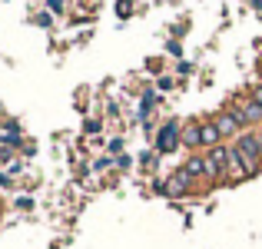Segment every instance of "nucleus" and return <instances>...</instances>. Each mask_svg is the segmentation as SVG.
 Here are the masks:
<instances>
[{
	"label": "nucleus",
	"mask_w": 262,
	"mask_h": 249,
	"mask_svg": "<svg viewBox=\"0 0 262 249\" xmlns=\"http://www.w3.org/2000/svg\"><path fill=\"white\" fill-rule=\"evenodd\" d=\"M17 206H20V210H30L33 199H30V196H20V199H17Z\"/></svg>",
	"instance_id": "13"
},
{
	"label": "nucleus",
	"mask_w": 262,
	"mask_h": 249,
	"mask_svg": "<svg viewBox=\"0 0 262 249\" xmlns=\"http://www.w3.org/2000/svg\"><path fill=\"white\" fill-rule=\"evenodd\" d=\"M249 96H252V100H256V103H259V107H262V83H256V87H252V90H249Z\"/></svg>",
	"instance_id": "10"
},
{
	"label": "nucleus",
	"mask_w": 262,
	"mask_h": 249,
	"mask_svg": "<svg viewBox=\"0 0 262 249\" xmlns=\"http://www.w3.org/2000/svg\"><path fill=\"white\" fill-rule=\"evenodd\" d=\"M252 4H256V7H262V0H252Z\"/></svg>",
	"instance_id": "17"
},
{
	"label": "nucleus",
	"mask_w": 262,
	"mask_h": 249,
	"mask_svg": "<svg viewBox=\"0 0 262 249\" xmlns=\"http://www.w3.org/2000/svg\"><path fill=\"white\" fill-rule=\"evenodd\" d=\"M156 100H160V96H156L153 90H146V93H143V103H140V120H146V116H149V110L156 107Z\"/></svg>",
	"instance_id": "9"
},
{
	"label": "nucleus",
	"mask_w": 262,
	"mask_h": 249,
	"mask_svg": "<svg viewBox=\"0 0 262 249\" xmlns=\"http://www.w3.org/2000/svg\"><path fill=\"white\" fill-rule=\"evenodd\" d=\"M199 143H203L206 150H212V147H219V143H223V136H219V130H216V123H212V120L199 123Z\"/></svg>",
	"instance_id": "6"
},
{
	"label": "nucleus",
	"mask_w": 262,
	"mask_h": 249,
	"mask_svg": "<svg viewBox=\"0 0 262 249\" xmlns=\"http://www.w3.org/2000/svg\"><path fill=\"white\" fill-rule=\"evenodd\" d=\"M226 176H229V183H239V179H249V170H246V163H243V153L236 150V143L229 147V156H226Z\"/></svg>",
	"instance_id": "4"
},
{
	"label": "nucleus",
	"mask_w": 262,
	"mask_h": 249,
	"mask_svg": "<svg viewBox=\"0 0 262 249\" xmlns=\"http://www.w3.org/2000/svg\"><path fill=\"white\" fill-rule=\"evenodd\" d=\"M212 123H216V130H219V136H223V140H236V136L246 130V120H243V113H239L236 107L219 110Z\"/></svg>",
	"instance_id": "1"
},
{
	"label": "nucleus",
	"mask_w": 262,
	"mask_h": 249,
	"mask_svg": "<svg viewBox=\"0 0 262 249\" xmlns=\"http://www.w3.org/2000/svg\"><path fill=\"white\" fill-rule=\"evenodd\" d=\"M183 143V130H179V123L176 120H166L160 127V133H156V153H173V150Z\"/></svg>",
	"instance_id": "2"
},
{
	"label": "nucleus",
	"mask_w": 262,
	"mask_h": 249,
	"mask_svg": "<svg viewBox=\"0 0 262 249\" xmlns=\"http://www.w3.org/2000/svg\"><path fill=\"white\" fill-rule=\"evenodd\" d=\"M50 10H53V13H60V10H63V0H50Z\"/></svg>",
	"instance_id": "16"
},
{
	"label": "nucleus",
	"mask_w": 262,
	"mask_h": 249,
	"mask_svg": "<svg viewBox=\"0 0 262 249\" xmlns=\"http://www.w3.org/2000/svg\"><path fill=\"white\" fill-rule=\"evenodd\" d=\"M183 143H186V147H203V143H199V123H189V127H186L183 130Z\"/></svg>",
	"instance_id": "8"
},
{
	"label": "nucleus",
	"mask_w": 262,
	"mask_h": 249,
	"mask_svg": "<svg viewBox=\"0 0 262 249\" xmlns=\"http://www.w3.org/2000/svg\"><path fill=\"white\" fill-rule=\"evenodd\" d=\"M183 170H186V176H189V179H196V176L206 179V160H203V156H189V160L183 163Z\"/></svg>",
	"instance_id": "7"
},
{
	"label": "nucleus",
	"mask_w": 262,
	"mask_h": 249,
	"mask_svg": "<svg viewBox=\"0 0 262 249\" xmlns=\"http://www.w3.org/2000/svg\"><path fill=\"white\" fill-rule=\"evenodd\" d=\"M236 110L243 113V120H246V127L249 123H256V127H262V107L252 96H243V100H236Z\"/></svg>",
	"instance_id": "5"
},
{
	"label": "nucleus",
	"mask_w": 262,
	"mask_h": 249,
	"mask_svg": "<svg viewBox=\"0 0 262 249\" xmlns=\"http://www.w3.org/2000/svg\"><path fill=\"white\" fill-rule=\"evenodd\" d=\"M100 130V120H86V133H96Z\"/></svg>",
	"instance_id": "14"
},
{
	"label": "nucleus",
	"mask_w": 262,
	"mask_h": 249,
	"mask_svg": "<svg viewBox=\"0 0 262 249\" xmlns=\"http://www.w3.org/2000/svg\"><path fill=\"white\" fill-rule=\"evenodd\" d=\"M259 136H262V127H259Z\"/></svg>",
	"instance_id": "18"
},
{
	"label": "nucleus",
	"mask_w": 262,
	"mask_h": 249,
	"mask_svg": "<svg viewBox=\"0 0 262 249\" xmlns=\"http://www.w3.org/2000/svg\"><path fill=\"white\" fill-rule=\"evenodd\" d=\"M189 186H192V179L186 176V170H176L169 179H163V196L179 199V196H186V193H189Z\"/></svg>",
	"instance_id": "3"
},
{
	"label": "nucleus",
	"mask_w": 262,
	"mask_h": 249,
	"mask_svg": "<svg viewBox=\"0 0 262 249\" xmlns=\"http://www.w3.org/2000/svg\"><path fill=\"white\" fill-rule=\"evenodd\" d=\"M0 186H13V179H10V173H0Z\"/></svg>",
	"instance_id": "15"
},
{
	"label": "nucleus",
	"mask_w": 262,
	"mask_h": 249,
	"mask_svg": "<svg viewBox=\"0 0 262 249\" xmlns=\"http://www.w3.org/2000/svg\"><path fill=\"white\" fill-rule=\"evenodd\" d=\"M120 150H123V140H120V136H116V140H110V153H120Z\"/></svg>",
	"instance_id": "12"
},
{
	"label": "nucleus",
	"mask_w": 262,
	"mask_h": 249,
	"mask_svg": "<svg viewBox=\"0 0 262 249\" xmlns=\"http://www.w3.org/2000/svg\"><path fill=\"white\" fill-rule=\"evenodd\" d=\"M129 7H133L129 0H120V4H116V13H120V17H126V13H129Z\"/></svg>",
	"instance_id": "11"
}]
</instances>
